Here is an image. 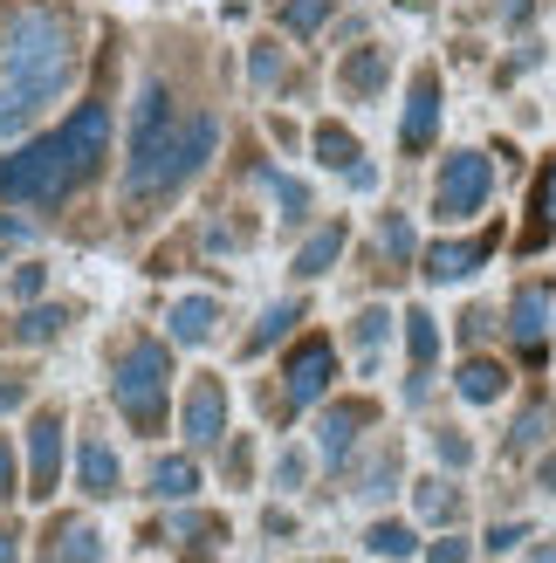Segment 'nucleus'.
Segmentation results:
<instances>
[{"label": "nucleus", "mask_w": 556, "mask_h": 563, "mask_svg": "<svg viewBox=\"0 0 556 563\" xmlns=\"http://www.w3.org/2000/svg\"><path fill=\"white\" fill-rule=\"evenodd\" d=\"M110 152V103H76L69 124L42 131L35 145H21L0 158V200L14 207H63L69 192L97 179V165Z\"/></svg>", "instance_id": "1"}, {"label": "nucleus", "mask_w": 556, "mask_h": 563, "mask_svg": "<svg viewBox=\"0 0 556 563\" xmlns=\"http://www.w3.org/2000/svg\"><path fill=\"white\" fill-rule=\"evenodd\" d=\"M220 145V124L207 110L179 118V103L165 97V82H145V103H137V131H131V173H124V200L152 207L165 192H179Z\"/></svg>", "instance_id": "2"}, {"label": "nucleus", "mask_w": 556, "mask_h": 563, "mask_svg": "<svg viewBox=\"0 0 556 563\" xmlns=\"http://www.w3.org/2000/svg\"><path fill=\"white\" fill-rule=\"evenodd\" d=\"M76 63H82V48H76V21L63 8L14 14V35L0 48V137L21 131L35 110H48L63 97Z\"/></svg>", "instance_id": "3"}, {"label": "nucleus", "mask_w": 556, "mask_h": 563, "mask_svg": "<svg viewBox=\"0 0 556 563\" xmlns=\"http://www.w3.org/2000/svg\"><path fill=\"white\" fill-rule=\"evenodd\" d=\"M165 399H173V357L165 344L137 336L118 357V412L131 419V433H165Z\"/></svg>", "instance_id": "4"}, {"label": "nucleus", "mask_w": 556, "mask_h": 563, "mask_svg": "<svg viewBox=\"0 0 556 563\" xmlns=\"http://www.w3.org/2000/svg\"><path fill=\"white\" fill-rule=\"evenodd\" d=\"M494 192V165L481 152H454L447 165H440V186H433V213L440 220H475L488 207Z\"/></svg>", "instance_id": "5"}, {"label": "nucleus", "mask_w": 556, "mask_h": 563, "mask_svg": "<svg viewBox=\"0 0 556 563\" xmlns=\"http://www.w3.org/2000/svg\"><path fill=\"white\" fill-rule=\"evenodd\" d=\"M282 378H289V385H282V399H289V406H310V399H323V391H330V378H337V344H330V336H310V344H296Z\"/></svg>", "instance_id": "6"}, {"label": "nucleus", "mask_w": 556, "mask_h": 563, "mask_svg": "<svg viewBox=\"0 0 556 563\" xmlns=\"http://www.w3.org/2000/svg\"><path fill=\"white\" fill-rule=\"evenodd\" d=\"M509 336H515V351H522V364L530 372H543V357H549V289L543 282H530V289H515V302H509Z\"/></svg>", "instance_id": "7"}, {"label": "nucleus", "mask_w": 556, "mask_h": 563, "mask_svg": "<svg viewBox=\"0 0 556 563\" xmlns=\"http://www.w3.org/2000/svg\"><path fill=\"white\" fill-rule=\"evenodd\" d=\"M63 482V412H35V427H27V495H55Z\"/></svg>", "instance_id": "8"}, {"label": "nucleus", "mask_w": 556, "mask_h": 563, "mask_svg": "<svg viewBox=\"0 0 556 563\" xmlns=\"http://www.w3.org/2000/svg\"><path fill=\"white\" fill-rule=\"evenodd\" d=\"M440 137V69H420L412 76V103H405V124H399V145L420 158Z\"/></svg>", "instance_id": "9"}, {"label": "nucleus", "mask_w": 556, "mask_h": 563, "mask_svg": "<svg viewBox=\"0 0 556 563\" xmlns=\"http://www.w3.org/2000/svg\"><path fill=\"white\" fill-rule=\"evenodd\" d=\"M186 440L192 446H213L220 433H227V391H220V378H192V391H186Z\"/></svg>", "instance_id": "10"}, {"label": "nucleus", "mask_w": 556, "mask_h": 563, "mask_svg": "<svg viewBox=\"0 0 556 563\" xmlns=\"http://www.w3.org/2000/svg\"><path fill=\"white\" fill-rule=\"evenodd\" d=\"M371 419H378L371 399H344V406H330V412H323V427H316V433H323V461H344Z\"/></svg>", "instance_id": "11"}, {"label": "nucleus", "mask_w": 556, "mask_h": 563, "mask_svg": "<svg viewBox=\"0 0 556 563\" xmlns=\"http://www.w3.org/2000/svg\"><path fill=\"white\" fill-rule=\"evenodd\" d=\"M488 255H494V234H481V241H433L420 262H426L433 282H460L467 268H481Z\"/></svg>", "instance_id": "12"}, {"label": "nucleus", "mask_w": 556, "mask_h": 563, "mask_svg": "<svg viewBox=\"0 0 556 563\" xmlns=\"http://www.w3.org/2000/svg\"><path fill=\"white\" fill-rule=\"evenodd\" d=\"M405 351H412V378H405V391H412V399H426L433 357H440V330H433L426 309H412V317H405Z\"/></svg>", "instance_id": "13"}, {"label": "nucleus", "mask_w": 556, "mask_h": 563, "mask_svg": "<svg viewBox=\"0 0 556 563\" xmlns=\"http://www.w3.org/2000/svg\"><path fill=\"white\" fill-rule=\"evenodd\" d=\"M316 158L330 165V173H344V179H371V165H357L365 145H357L344 124H316Z\"/></svg>", "instance_id": "14"}, {"label": "nucleus", "mask_w": 556, "mask_h": 563, "mask_svg": "<svg viewBox=\"0 0 556 563\" xmlns=\"http://www.w3.org/2000/svg\"><path fill=\"white\" fill-rule=\"evenodd\" d=\"M76 482H82V495H118V454L97 433L76 446Z\"/></svg>", "instance_id": "15"}, {"label": "nucleus", "mask_w": 556, "mask_h": 563, "mask_svg": "<svg viewBox=\"0 0 556 563\" xmlns=\"http://www.w3.org/2000/svg\"><path fill=\"white\" fill-rule=\"evenodd\" d=\"M502 391H509V372H502L494 357H467V364H460V399H467V406H494Z\"/></svg>", "instance_id": "16"}, {"label": "nucleus", "mask_w": 556, "mask_h": 563, "mask_svg": "<svg viewBox=\"0 0 556 563\" xmlns=\"http://www.w3.org/2000/svg\"><path fill=\"white\" fill-rule=\"evenodd\" d=\"M48 563H103V537L90 522H55V537H48Z\"/></svg>", "instance_id": "17"}, {"label": "nucleus", "mask_w": 556, "mask_h": 563, "mask_svg": "<svg viewBox=\"0 0 556 563\" xmlns=\"http://www.w3.org/2000/svg\"><path fill=\"white\" fill-rule=\"evenodd\" d=\"M344 241H351V228H344V220H323V228H316L310 241H302V255H296V275H323L330 262L344 255Z\"/></svg>", "instance_id": "18"}, {"label": "nucleus", "mask_w": 556, "mask_h": 563, "mask_svg": "<svg viewBox=\"0 0 556 563\" xmlns=\"http://www.w3.org/2000/svg\"><path fill=\"white\" fill-rule=\"evenodd\" d=\"M213 323H220V302H213V296H186V302L173 309V336H179V344H207Z\"/></svg>", "instance_id": "19"}, {"label": "nucleus", "mask_w": 556, "mask_h": 563, "mask_svg": "<svg viewBox=\"0 0 556 563\" xmlns=\"http://www.w3.org/2000/svg\"><path fill=\"white\" fill-rule=\"evenodd\" d=\"M152 495H158V501H186V495H200V467L179 461V454H165V461L152 467Z\"/></svg>", "instance_id": "20"}, {"label": "nucleus", "mask_w": 556, "mask_h": 563, "mask_svg": "<svg viewBox=\"0 0 556 563\" xmlns=\"http://www.w3.org/2000/svg\"><path fill=\"white\" fill-rule=\"evenodd\" d=\"M378 247H385V268H378V275H405V268H412V220H405V213H385Z\"/></svg>", "instance_id": "21"}, {"label": "nucleus", "mask_w": 556, "mask_h": 563, "mask_svg": "<svg viewBox=\"0 0 556 563\" xmlns=\"http://www.w3.org/2000/svg\"><path fill=\"white\" fill-rule=\"evenodd\" d=\"M296 323H302V302H275V309H268V317H262L255 330H247V357H262L268 344H282V336H289Z\"/></svg>", "instance_id": "22"}, {"label": "nucleus", "mask_w": 556, "mask_h": 563, "mask_svg": "<svg viewBox=\"0 0 556 563\" xmlns=\"http://www.w3.org/2000/svg\"><path fill=\"white\" fill-rule=\"evenodd\" d=\"M344 90L351 97H378L385 90V48H357L344 63Z\"/></svg>", "instance_id": "23"}, {"label": "nucleus", "mask_w": 556, "mask_h": 563, "mask_svg": "<svg viewBox=\"0 0 556 563\" xmlns=\"http://www.w3.org/2000/svg\"><path fill=\"white\" fill-rule=\"evenodd\" d=\"M412 509H420L426 522H454L460 516V495L447 482H420V488H412Z\"/></svg>", "instance_id": "24"}, {"label": "nucleus", "mask_w": 556, "mask_h": 563, "mask_svg": "<svg viewBox=\"0 0 556 563\" xmlns=\"http://www.w3.org/2000/svg\"><path fill=\"white\" fill-rule=\"evenodd\" d=\"M63 323H69V309H27V317L14 323V336H21V344H48V336H63Z\"/></svg>", "instance_id": "25"}, {"label": "nucleus", "mask_w": 556, "mask_h": 563, "mask_svg": "<svg viewBox=\"0 0 556 563\" xmlns=\"http://www.w3.org/2000/svg\"><path fill=\"white\" fill-rule=\"evenodd\" d=\"M330 8H337V0H282V27L289 35H316L330 21Z\"/></svg>", "instance_id": "26"}, {"label": "nucleus", "mask_w": 556, "mask_h": 563, "mask_svg": "<svg viewBox=\"0 0 556 563\" xmlns=\"http://www.w3.org/2000/svg\"><path fill=\"white\" fill-rule=\"evenodd\" d=\"M365 543H371L378 556H412V550H420V537H412L405 522H371V529H365Z\"/></svg>", "instance_id": "27"}, {"label": "nucleus", "mask_w": 556, "mask_h": 563, "mask_svg": "<svg viewBox=\"0 0 556 563\" xmlns=\"http://www.w3.org/2000/svg\"><path fill=\"white\" fill-rule=\"evenodd\" d=\"M530 213L543 220V228H556V158L536 173V192H530Z\"/></svg>", "instance_id": "28"}, {"label": "nucleus", "mask_w": 556, "mask_h": 563, "mask_svg": "<svg viewBox=\"0 0 556 563\" xmlns=\"http://www.w3.org/2000/svg\"><path fill=\"white\" fill-rule=\"evenodd\" d=\"M385 323H392L385 309H365V317H357V351H365V364H371V357H378V344H385Z\"/></svg>", "instance_id": "29"}, {"label": "nucleus", "mask_w": 556, "mask_h": 563, "mask_svg": "<svg viewBox=\"0 0 556 563\" xmlns=\"http://www.w3.org/2000/svg\"><path fill=\"white\" fill-rule=\"evenodd\" d=\"M262 179H268V192H275V200L289 207V220H302V213H310V192H302L296 179H282V173H262Z\"/></svg>", "instance_id": "30"}, {"label": "nucleus", "mask_w": 556, "mask_h": 563, "mask_svg": "<svg viewBox=\"0 0 556 563\" xmlns=\"http://www.w3.org/2000/svg\"><path fill=\"white\" fill-rule=\"evenodd\" d=\"M467 550H475L467 537H440V543L426 550V563H467Z\"/></svg>", "instance_id": "31"}, {"label": "nucleus", "mask_w": 556, "mask_h": 563, "mask_svg": "<svg viewBox=\"0 0 556 563\" xmlns=\"http://www.w3.org/2000/svg\"><path fill=\"white\" fill-rule=\"evenodd\" d=\"M543 427H549V412H543V406H530V412L515 419V446H530V440H543Z\"/></svg>", "instance_id": "32"}, {"label": "nucleus", "mask_w": 556, "mask_h": 563, "mask_svg": "<svg viewBox=\"0 0 556 563\" xmlns=\"http://www.w3.org/2000/svg\"><path fill=\"white\" fill-rule=\"evenodd\" d=\"M21 495V474H14V446L0 440V501H14Z\"/></svg>", "instance_id": "33"}, {"label": "nucleus", "mask_w": 556, "mask_h": 563, "mask_svg": "<svg viewBox=\"0 0 556 563\" xmlns=\"http://www.w3.org/2000/svg\"><path fill=\"white\" fill-rule=\"evenodd\" d=\"M440 461H447V467H467V440H460V433H440Z\"/></svg>", "instance_id": "34"}, {"label": "nucleus", "mask_w": 556, "mask_h": 563, "mask_svg": "<svg viewBox=\"0 0 556 563\" xmlns=\"http://www.w3.org/2000/svg\"><path fill=\"white\" fill-rule=\"evenodd\" d=\"M522 543V522H502V529H488V550H515Z\"/></svg>", "instance_id": "35"}, {"label": "nucleus", "mask_w": 556, "mask_h": 563, "mask_svg": "<svg viewBox=\"0 0 556 563\" xmlns=\"http://www.w3.org/2000/svg\"><path fill=\"white\" fill-rule=\"evenodd\" d=\"M14 296H42V268H14Z\"/></svg>", "instance_id": "36"}, {"label": "nucleus", "mask_w": 556, "mask_h": 563, "mask_svg": "<svg viewBox=\"0 0 556 563\" xmlns=\"http://www.w3.org/2000/svg\"><path fill=\"white\" fill-rule=\"evenodd\" d=\"M21 399H27V385H21V378H0V412L21 406Z\"/></svg>", "instance_id": "37"}, {"label": "nucleus", "mask_w": 556, "mask_h": 563, "mask_svg": "<svg viewBox=\"0 0 556 563\" xmlns=\"http://www.w3.org/2000/svg\"><path fill=\"white\" fill-rule=\"evenodd\" d=\"M255 82H275V48H268V42L255 48Z\"/></svg>", "instance_id": "38"}, {"label": "nucleus", "mask_w": 556, "mask_h": 563, "mask_svg": "<svg viewBox=\"0 0 556 563\" xmlns=\"http://www.w3.org/2000/svg\"><path fill=\"white\" fill-rule=\"evenodd\" d=\"M21 556V543H14V529H0V563H14Z\"/></svg>", "instance_id": "39"}, {"label": "nucleus", "mask_w": 556, "mask_h": 563, "mask_svg": "<svg viewBox=\"0 0 556 563\" xmlns=\"http://www.w3.org/2000/svg\"><path fill=\"white\" fill-rule=\"evenodd\" d=\"M536 474H543V488H549V495H556V454H549V461H543V467H536Z\"/></svg>", "instance_id": "40"}, {"label": "nucleus", "mask_w": 556, "mask_h": 563, "mask_svg": "<svg viewBox=\"0 0 556 563\" xmlns=\"http://www.w3.org/2000/svg\"><path fill=\"white\" fill-rule=\"evenodd\" d=\"M530 563H556V543H543V550H530Z\"/></svg>", "instance_id": "41"}, {"label": "nucleus", "mask_w": 556, "mask_h": 563, "mask_svg": "<svg viewBox=\"0 0 556 563\" xmlns=\"http://www.w3.org/2000/svg\"><path fill=\"white\" fill-rule=\"evenodd\" d=\"M399 8H412V0H399Z\"/></svg>", "instance_id": "42"}]
</instances>
